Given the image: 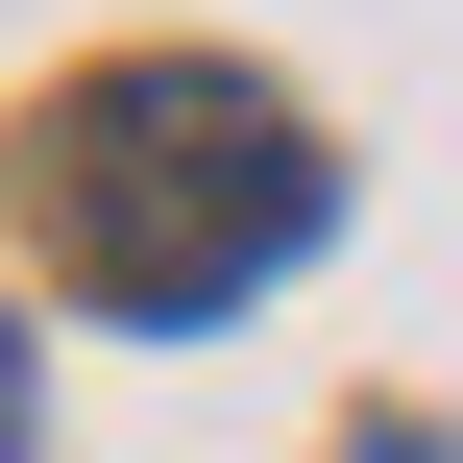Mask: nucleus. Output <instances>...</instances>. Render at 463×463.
Wrapping results in <instances>:
<instances>
[{
  "mask_svg": "<svg viewBox=\"0 0 463 463\" xmlns=\"http://www.w3.org/2000/svg\"><path fill=\"white\" fill-rule=\"evenodd\" d=\"M24 220H49V269H73V317H220V293H269L293 244H317V146L244 98V73H195V49H146V73H98V98H49V146H24Z\"/></svg>",
  "mask_w": 463,
  "mask_h": 463,
  "instance_id": "f257e3e1",
  "label": "nucleus"
},
{
  "mask_svg": "<svg viewBox=\"0 0 463 463\" xmlns=\"http://www.w3.org/2000/svg\"><path fill=\"white\" fill-rule=\"evenodd\" d=\"M0 463H24V342H0Z\"/></svg>",
  "mask_w": 463,
  "mask_h": 463,
  "instance_id": "f03ea898",
  "label": "nucleus"
}]
</instances>
